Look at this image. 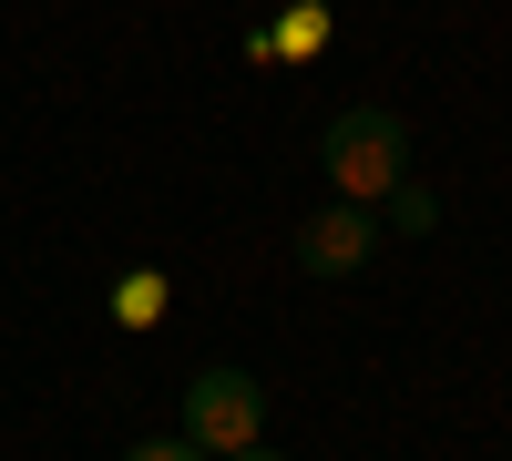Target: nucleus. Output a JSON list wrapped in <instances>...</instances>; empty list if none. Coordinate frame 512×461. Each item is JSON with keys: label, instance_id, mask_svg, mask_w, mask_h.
Returning <instances> with one entry per match:
<instances>
[{"label": "nucleus", "instance_id": "nucleus-4", "mask_svg": "<svg viewBox=\"0 0 512 461\" xmlns=\"http://www.w3.org/2000/svg\"><path fill=\"white\" fill-rule=\"evenodd\" d=\"M308 52H328V11L318 0H287L277 31H256V62H308Z\"/></svg>", "mask_w": 512, "mask_h": 461}, {"label": "nucleus", "instance_id": "nucleus-5", "mask_svg": "<svg viewBox=\"0 0 512 461\" xmlns=\"http://www.w3.org/2000/svg\"><path fill=\"white\" fill-rule=\"evenodd\" d=\"M164 308H175V287H164L154 267H134V277H123V287H113V328H154Z\"/></svg>", "mask_w": 512, "mask_h": 461}, {"label": "nucleus", "instance_id": "nucleus-6", "mask_svg": "<svg viewBox=\"0 0 512 461\" xmlns=\"http://www.w3.org/2000/svg\"><path fill=\"white\" fill-rule=\"evenodd\" d=\"M379 205H390V226H400V236H431V226H441V205H431V195H420L410 175H400L390 195H379Z\"/></svg>", "mask_w": 512, "mask_h": 461}, {"label": "nucleus", "instance_id": "nucleus-8", "mask_svg": "<svg viewBox=\"0 0 512 461\" xmlns=\"http://www.w3.org/2000/svg\"><path fill=\"white\" fill-rule=\"evenodd\" d=\"M226 461H287V451H267V441H246V451H226Z\"/></svg>", "mask_w": 512, "mask_h": 461}, {"label": "nucleus", "instance_id": "nucleus-3", "mask_svg": "<svg viewBox=\"0 0 512 461\" xmlns=\"http://www.w3.org/2000/svg\"><path fill=\"white\" fill-rule=\"evenodd\" d=\"M369 257H379V205L338 195V205H318V216L297 226V267H308V277H359Z\"/></svg>", "mask_w": 512, "mask_h": 461}, {"label": "nucleus", "instance_id": "nucleus-2", "mask_svg": "<svg viewBox=\"0 0 512 461\" xmlns=\"http://www.w3.org/2000/svg\"><path fill=\"white\" fill-rule=\"evenodd\" d=\"M185 441L195 451H246V441H267V380L236 359H205L195 380H185Z\"/></svg>", "mask_w": 512, "mask_h": 461}, {"label": "nucleus", "instance_id": "nucleus-1", "mask_svg": "<svg viewBox=\"0 0 512 461\" xmlns=\"http://www.w3.org/2000/svg\"><path fill=\"white\" fill-rule=\"evenodd\" d=\"M318 164H328V185L349 195V205H379V195L410 175V123L390 103H338L328 134H318Z\"/></svg>", "mask_w": 512, "mask_h": 461}, {"label": "nucleus", "instance_id": "nucleus-7", "mask_svg": "<svg viewBox=\"0 0 512 461\" xmlns=\"http://www.w3.org/2000/svg\"><path fill=\"white\" fill-rule=\"evenodd\" d=\"M123 461H216V451H195V441L175 431V441H144V451H123Z\"/></svg>", "mask_w": 512, "mask_h": 461}]
</instances>
